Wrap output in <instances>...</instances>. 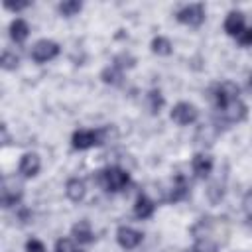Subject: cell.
Instances as JSON below:
<instances>
[{
    "mask_svg": "<svg viewBox=\"0 0 252 252\" xmlns=\"http://www.w3.org/2000/svg\"><path fill=\"white\" fill-rule=\"evenodd\" d=\"M94 181L96 185H100L104 191H110V193H118L122 191L128 183H130V173L118 165H112V167H104V169H98L94 173Z\"/></svg>",
    "mask_w": 252,
    "mask_h": 252,
    "instance_id": "obj_1",
    "label": "cell"
},
{
    "mask_svg": "<svg viewBox=\"0 0 252 252\" xmlns=\"http://www.w3.org/2000/svg\"><path fill=\"white\" fill-rule=\"evenodd\" d=\"M246 116H248V106L238 98V100H232V102H228L226 106L219 108V112L213 116V124H215L219 130H222V128H228V126H232V124L242 122Z\"/></svg>",
    "mask_w": 252,
    "mask_h": 252,
    "instance_id": "obj_2",
    "label": "cell"
},
{
    "mask_svg": "<svg viewBox=\"0 0 252 252\" xmlns=\"http://www.w3.org/2000/svg\"><path fill=\"white\" fill-rule=\"evenodd\" d=\"M108 134H110L108 126L96 128V130H77L71 136V146L73 150H89V148L104 144L108 140Z\"/></svg>",
    "mask_w": 252,
    "mask_h": 252,
    "instance_id": "obj_3",
    "label": "cell"
},
{
    "mask_svg": "<svg viewBox=\"0 0 252 252\" xmlns=\"http://www.w3.org/2000/svg\"><path fill=\"white\" fill-rule=\"evenodd\" d=\"M22 197H24V187H22V183H20L16 177H12V175L4 177V179H2V189H0L2 207H4V209L14 207V205H18V203L22 201Z\"/></svg>",
    "mask_w": 252,
    "mask_h": 252,
    "instance_id": "obj_4",
    "label": "cell"
},
{
    "mask_svg": "<svg viewBox=\"0 0 252 252\" xmlns=\"http://www.w3.org/2000/svg\"><path fill=\"white\" fill-rule=\"evenodd\" d=\"M211 93H213L211 96H213V100H215V104H217V110H219V108L226 106L228 102L238 100L240 89H238V85H236V83H232V81H222V83L215 85Z\"/></svg>",
    "mask_w": 252,
    "mask_h": 252,
    "instance_id": "obj_5",
    "label": "cell"
},
{
    "mask_svg": "<svg viewBox=\"0 0 252 252\" xmlns=\"http://www.w3.org/2000/svg\"><path fill=\"white\" fill-rule=\"evenodd\" d=\"M30 55L35 63H47L59 55V43H55L53 39H39L33 43Z\"/></svg>",
    "mask_w": 252,
    "mask_h": 252,
    "instance_id": "obj_6",
    "label": "cell"
},
{
    "mask_svg": "<svg viewBox=\"0 0 252 252\" xmlns=\"http://www.w3.org/2000/svg\"><path fill=\"white\" fill-rule=\"evenodd\" d=\"M175 18H177V22H181L185 26L197 28L205 22V6L203 4H187L181 10H177Z\"/></svg>",
    "mask_w": 252,
    "mask_h": 252,
    "instance_id": "obj_7",
    "label": "cell"
},
{
    "mask_svg": "<svg viewBox=\"0 0 252 252\" xmlns=\"http://www.w3.org/2000/svg\"><path fill=\"white\" fill-rule=\"evenodd\" d=\"M199 118V110L191 102H177L171 108V120L179 126H189Z\"/></svg>",
    "mask_w": 252,
    "mask_h": 252,
    "instance_id": "obj_8",
    "label": "cell"
},
{
    "mask_svg": "<svg viewBox=\"0 0 252 252\" xmlns=\"http://www.w3.org/2000/svg\"><path fill=\"white\" fill-rule=\"evenodd\" d=\"M144 240V234L132 226H118L116 230V242L124 248V250H134L136 246H140Z\"/></svg>",
    "mask_w": 252,
    "mask_h": 252,
    "instance_id": "obj_9",
    "label": "cell"
},
{
    "mask_svg": "<svg viewBox=\"0 0 252 252\" xmlns=\"http://www.w3.org/2000/svg\"><path fill=\"white\" fill-rule=\"evenodd\" d=\"M39 169H41V159H39V156L35 152H28V154H24L20 158L18 171H20L22 177H26V179L35 177L39 173Z\"/></svg>",
    "mask_w": 252,
    "mask_h": 252,
    "instance_id": "obj_10",
    "label": "cell"
},
{
    "mask_svg": "<svg viewBox=\"0 0 252 252\" xmlns=\"http://www.w3.org/2000/svg\"><path fill=\"white\" fill-rule=\"evenodd\" d=\"M244 24H246L244 14H242L240 10H232V12L226 14L222 28H224V32H226L228 35H232V37H240V35L244 33V30H246Z\"/></svg>",
    "mask_w": 252,
    "mask_h": 252,
    "instance_id": "obj_11",
    "label": "cell"
},
{
    "mask_svg": "<svg viewBox=\"0 0 252 252\" xmlns=\"http://www.w3.org/2000/svg\"><path fill=\"white\" fill-rule=\"evenodd\" d=\"M213 165H215L213 158H211L209 154H203V152L195 154V156H193V159H191V169H193L195 177H199V179L209 177V175H211V171H213Z\"/></svg>",
    "mask_w": 252,
    "mask_h": 252,
    "instance_id": "obj_12",
    "label": "cell"
},
{
    "mask_svg": "<svg viewBox=\"0 0 252 252\" xmlns=\"http://www.w3.org/2000/svg\"><path fill=\"white\" fill-rule=\"evenodd\" d=\"M187 195H189V183H187V179H185L181 173H177V175L173 177V181H171L169 195L165 197V201L177 203V201H183Z\"/></svg>",
    "mask_w": 252,
    "mask_h": 252,
    "instance_id": "obj_13",
    "label": "cell"
},
{
    "mask_svg": "<svg viewBox=\"0 0 252 252\" xmlns=\"http://www.w3.org/2000/svg\"><path fill=\"white\" fill-rule=\"evenodd\" d=\"M71 236H73V240L79 242V244H91V242L94 240V232H93V228H91V222L83 219V220H79L77 224H73Z\"/></svg>",
    "mask_w": 252,
    "mask_h": 252,
    "instance_id": "obj_14",
    "label": "cell"
},
{
    "mask_svg": "<svg viewBox=\"0 0 252 252\" xmlns=\"http://www.w3.org/2000/svg\"><path fill=\"white\" fill-rule=\"evenodd\" d=\"M65 195H67V199L73 201V203L83 201L85 195H87V185H85V181L79 179V177H71V179L65 183Z\"/></svg>",
    "mask_w": 252,
    "mask_h": 252,
    "instance_id": "obj_15",
    "label": "cell"
},
{
    "mask_svg": "<svg viewBox=\"0 0 252 252\" xmlns=\"http://www.w3.org/2000/svg\"><path fill=\"white\" fill-rule=\"evenodd\" d=\"M219 134H220V130L215 124H203L195 132V142L201 144V146H213Z\"/></svg>",
    "mask_w": 252,
    "mask_h": 252,
    "instance_id": "obj_16",
    "label": "cell"
},
{
    "mask_svg": "<svg viewBox=\"0 0 252 252\" xmlns=\"http://www.w3.org/2000/svg\"><path fill=\"white\" fill-rule=\"evenodd\" d=\"M156 211V203L148 197V195H138L136 203H134V215L140 219V220H146L154 215Z\"/></svg>",
    "mask_w": 252,
    "mask_h": 252,
    "instance_id": "obj_17",
    "label": "cell"
},
{
    "mask_svg": "<svg viewBox=\"0 0 252 252\" xmlns=\"http://www.w3.org/2000/svg\"><path fill=\"white\" fill-rule=\"evenodd\" d=\"M28 35H30V26H28V22L22 20V18L12 20V24H10V37H12V41L24 43V41L28 39Z\"/></svg>",
    "mask_w": 252,
    "mask_h": 252,
    "instance_id": "obj_18",
    "label": "cell"
},
{
    "mask_svg": "<svg viewBox=\"0 0 252 252\" xmlns=\"http://www.w3.org/2000/svg\"><path fill=\"white\" fill-rule=\"evenodd\" d=\"M100 81H102L104 85H112V87L120 85V83H122V69H118L116 65L104 67V69L100 71Z\"/></svg>",
    "mask_w": 252,
    "mask_h": 252,
    "instance_id": "obj_19",
    "label": "cell"
},
{
    "mask_svg": "<svg viewBox=\"0 0 252 252\" xmlns=\"http://www.w3.org/2000/svg\"><path fill=\"white\" fill-rule=\"evenodd\" d=\"M146 104H148V110H150L152 114H159V110H161L163 104H165V98H163L161 91L152 89V91L146 94Z\"/></svg>",
    "mask_w": 252,
    "mask_h": 252,
    "instance_id": "obj_20",
    "label": "cell"
},
{
    "mask_svg": "<svg viewBox=\"0 0 252 252\" xmlns=\"http://www.w3.org/2000/svg\"><path fill=\"white\" fill-rule=\"evenodd\" d=\"M152 51L156 55H171L173 53V43L165 35H158L152 39Z\"/></svg>",
    "mask_w": 252,
    "mask_h": 252,
    "instance_id": "obj_21",
    "label": "cell"
},
{
    "mask_svg": "<svg viewBox=\"0 0 252 252\" xmlns=\"http://www.w3.org/2000/svg\"><path fill=\"white\" fill-rule=\"evenodd\" d=\"M57 10H59V14L63 18H71V16H75V14H79L83 10V2H79V0H65V2H61L57 6Z\"/></svg>",
    "mask_w": 252,
    "mask_h": 252,
    "instance_id": "obj_22",
    "label": "cell"
},
{
    "mask_svg": "<svg viewBox=\"0 0 252 252\" xmlns=\"http://www.w3.org/2000/svg\"><path fill=\"white\" fill-rule=\"evenodd\" d=\"M0 65H2V69H6V71H14V69L20 65V55H18L16 51L4 49V51H2V57H0Z\"/></svg>",
    "mask_w": 252,
    "mask_h": 252,
    "instance_id": "obj_23",
    "label": "cell"
},
{
    "mask_svg": "<svg viewBox=\"0 0 252 252\" xmlns=\"http://www.w3.org/2000/svg\"><path fill=\"white\" fill-rule=\"evenodd\" d=\"M222 197H224V183L213 181V183L207 187V199H209L213 205H217V203L222 201Z\"/></svg>",
    "mask_w": 252,
    "mask_h": 252,
    "instance_id": "obj_24",
    "label": "cell"
},
{
    "mask_svg": "<svg viewBox=\"0 0 252 252\" xmlns=\"http://www.w3.org/2000/svg\"><path fill=\"white\" fill-rule=\"evenodd\" d=\"M191 252H219V244L213 238H197Z\"/></svg>",
    "mask_w": 252,
    "mask_h": 252,
    "instance_id": "obj_25",
    "label": "cell"
},
{
    "mask_svg": "<svg viewBox=\"0 0 252 252\" xmlns=\"http://www.w3.org/2000/svg\"><path fill=\"white\" fill-rule=\"evenodd\" d=\"M112 65H116L118 69H130V67H134L136 65V59L130 55V53H120V55H116L114 57V61H112Z\"/></svg>",
    "mask_w": 252,
    "mask_h": 252,
    "instance_id": "obj_26",
    "label": "cell"
},
{
    "mask_svg": "<svg viewBox=\"0 0 252 252\" xmlns=\"http://www.w3.org/2000/svg\"><path fill=\"white\" fill-rule=\"evenodd\" d=\"M55 252H79L73 238H59L55 242Z\"/></svg>",
    "mask_w": 252,
    "mask_h": 252,
    "instance_id": "obj_27",
    "label": "cell"
},
{
    "mask_svg": "<svg viewBox=\"0 0 252 252\" xmlns=\"http://www.w3.org/2000/svg\"><path fill=\"white\" fill-rule=\"evenodd\" d=\"M26 252H47V250H45V246H43L41 240L32 238V240L26 242Z\"/></svg>",
    "mask_w": 252,
    "mask_h": 252,
    "instance_id": "obj_28",
    "label": "cell"
},
{
    "mask_svg": "<svg viewBox=\"0 0 252 252\" xmlns=\"http://www.w3.org/2000/svg\"><path fill=\"white\" fill-rule=\"evenodd\" d=\"M4 8L10 10V12H22V10L30 8V2H10V0H6L4 2Z\"/></svg>",
    "mask_w": 252,
    "mask_h": 252,
    "instance_id": "obj_29",
    "label": "cell"
},
{
    "mask_svg": "<svg viewBox=\"0 0 252 252\" xmlns=\"http://www.w3.org/2000/svg\"><path fill=\"white\" fill-rule=\"evenodd\" d=\"M242 209H244V213L252 219V191H248V193L244 195V199H242Z\"/></svg>",
    "mask_w": 252,
    "mask_h": 252,
    "instance_id": "obj_30",
    "label": "cell"
},
{
    "mask_svg": "<svg viewBox=\"0 0 252 252\" xmlns=\"http://www.w3.org/2000/svg\"><path fill=\"white\" fill-rule=\"evenodd\" d=\"M238 43L240 45H252V28L244 30V33L238 37Z\"/></svg>",
    "mask_w": 252,
    "mask_h": 252,
    "instance_id": "obj_31",
    "label": "cell"
},
{
    "mask_svg": "<svg viewBox=\"0 0 252 252\" xmlns=\"http://www.w3.org/2000/svg\"><path fill=\"white\" fill-rule=\"evenodd\" d=\"M0 130H2V144L6 146V144H8V140H10V138H8V130H6V124H2V126H0Z\"/></svg>",
    "mask_w": 252,
    "mask_h": 252,
    "instance_id": "obj_32",
    "label": "cell"
},
{
    "mask_svg": "<svg viewBox=\"0 0 252 252\" xmlns=\"http://www.w3.org/2000/svg\"><path fill=\"white\" fill-rule=\"evenodd\" d=\"M248 89H252V75H250V79H248Z\"/></svg>",
    "mask_w": 252,
    "mask_h": 252,
    "instance_id": "obj_33",
    "label": "cell"
}]
</instances>
